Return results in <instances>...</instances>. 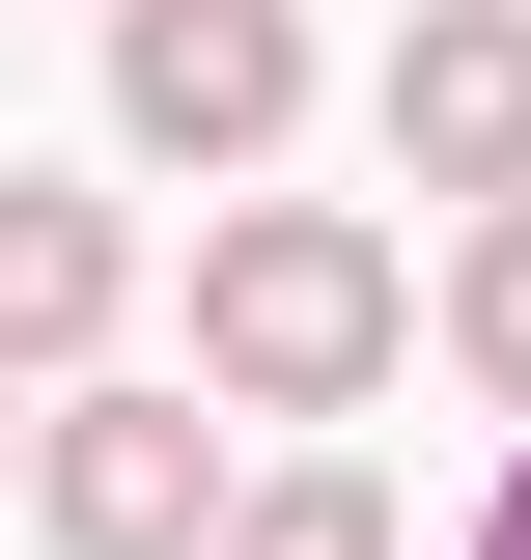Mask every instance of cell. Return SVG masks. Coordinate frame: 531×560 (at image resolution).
Returning <instances> with one entry per match:
<instances>
[{
	"instance_id": "obj_1",
	"label": "cell",
	"mask_w": 531,
	"mask_h": 560,
	"mask_svg": "<svg viewBox=\"0 0 531 560\" xmlns=\"http://www.w3.org/2000/svg\"><path fill=\"white\" fill-rule=\"evenodd\" d=\"M392 337H420V280H392L364 197H224L197 224V393L224 420H364Z\"/></svg>"
},
{
	"instance_id": "obj_2",
	"label": "cell",
	"mask_w": 531,
	"mask_h": 560,
	"mask_svg": "<svg viewBox=\"0 0 531 560\" xmlns=\"http://www.w3.org/2000/svg\"><path fill=\"white\" fill-rule=\"evenodd\" d=\"M308 113V0H113V140L140 168H252V140Z\"/></svg>"
},
{
	"instance_id": "obj_3",
	"label": "cell",
	"mask_w": 531,
	"mask_h": 560,
	"mask_svg": "<svg viewBox=\"0 0 531 560\" xmlns=\"http://www.w3.org/2000/svg\"><path fill=\"white\" fill-rule=\"evenodd\" d=\"M28 504H57V560H197V504H224V420H197V393H57Z\"/></svg>"
},
{
	"instance_id": "obj_4",
	"label": "cell",
	"mask_w": 531,
	"mask_h": 560,
	"mask_svg": "<svg viewBox=\"0 0 531 560\" xmlns=\"http://www.w3.org/2000/svg\"><path fill=\"white\" fill-rule=\"evenodd\" d=\"M392 168L420 197H531V0H420L392 28Z\"/></svg>"
},
{
	"instance_id": "obj_5",
	"label": "cell",
	"mask_w": 531,
	"mask_h": 560,
	"mask_svg": "<svg viewBox=\"0 0 531 560\" xmlns=\"http://www.w3.org/2000/svg\"><path fill=\"white\" fill-rule=\"evenodd\" d=\"M140 308V224L84 197V168H0V393H28V364H84Z\"/></svg>"
},
{
	"instance_id": "obj_6",
	"label": "cell",
	"mask_w": 531,
	"mask_h": 560,
	"mask_svg": "<svg viewBox=\"0 0 531 560\" xmlns=\"http://www.w3.org/2000/svg\"><path fill=\"white\" fill-rule=\"evenodd\" d=\"M197 560H392V477H224Z\"/></svg>"
},
{
	"instance_id": "obj_7",
	"label": "cell",
	"mask_w": 531,
	"mask_h": 560,
	"mask_svg": "<svg viewBox=\"0 0 531 560\" xmlns=\"http://www.w3.org/2000/svg\"><path fill=\"white\" fill-rule=\"evenodd\" d=\"M448 364L531 420V197H475V253H448Z\"/></svg>"
},
{
	"instance_id": "obj_8",
	"label": "cell",
	"mask_w": 531,
	"mask_h": 560,
	"mask_svg": "<svg viewBox=\"0 0 531 560\" xmlns=\"http://www.w3.org/2000/svg\"><path fill=\"white\" fill-rule=\"evenodd\" d=\"M475 560H531V448H504V504H475Z\"/></svg>"
},
{
	"instance_id": "obj_9",
	"label": "cell",
	"mask_w": 531,
	"mask_h": 560,
	"mask_svg": "<svg viewBox=\"0 0 531 560\" xmlns=\"http://www.w3.org/2000/svg\"><path fill=\"white\" fill-rule=\"evenodd\" d=\"M0 448H28V420H0Z\"/></svg>"
}]
</instances>
